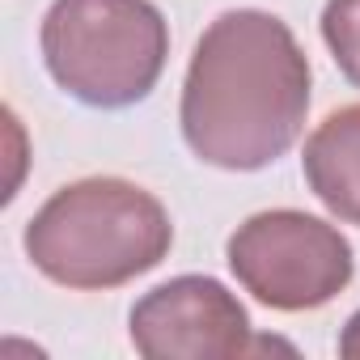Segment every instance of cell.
<instances>
[{
  "mask_svg": "<svg viewBox=\"0 0 360 360\" xmlns=\"http://www.w3.org/2000/svg\"><path fill=\"white\" fill-rule=\"evenodd\" d=\"M131 343L148 360H233L276 339H255L246 305L212 276H178L131 305Z\"/></svg>",
  "mask_w": 360,
  "mask_h": 360,
  "instance_id": "cell-5",
  "label": "cell"
},
{
  "mask_svg": "<svg viewBox=\"0 0 360 360\" xmlns=\"http://www.w3.org/2000/svg\"><path fill=\"white\" fill-rule=\"evenodd\" d=\"M174 246L161 200L127 178H81L60 187L26 225L30 263L64 288H119L153 271Z\"/></svg>",
  "mask_w": 360,
  "mask_h": 360,
  "instance_id": "cell-2",
  "label": "cell"
},
{
  "mask_svg": "<svg viewBox=\"0 0 360 360\" xmlns=\"http://www.w3.org/2000/svg\"><path fill=\"white\" fill-rule=\"evenodd\" d=\"M322 39L339 64V72L360 85V0H326L322 9Z\"/></svg>",
  "mask_w": 360,
  "mask_h": 360,
  "instance_id": "cell-7",
  "label": "cell"
},
{
  "mask_svg": "<svg viewBox=\"0 0 360 360\" xmlns=\"http://www.w3.org/2000/svg\"><path fill=\"white\" fill-rule=\"evenodd\" d=\"M339 356L360 360V309L347 318V326H343V335H339Z\"/></svg>",
  "mask_w": 360,
  "mask_h": 360,
  "instance_id": "cell-8",
  "label": "cell"
},
{
  "mask_svg": "<svg viewBox=\"0 0 360 360\" xmlns=\"http://www.w3.org/2000/svg\"><path fill=\"white\" fill-rule=\"evenodd\" d=\"M309 110V60L263 9L221 13L195 43L183 85V136L217 169H263L284 157Z\"/></svg>",
  "mask_w": 360,
  "mask_h": 360,
  "instance_id": "cell-1",
  "label": "cell"
},
{
  "mask_svg": "<svg viewBox=\"0 0 360 360\" xmlns=\"http://www.w3.org/2000/svg\"><path fill=\"white\" fill-rule=\"evenodd\" d=\"M305 183L347 225H360V102L330 110L305 140Z\"/></svg>",
  "mask_w": 360,
  "mask_h": 360,
  "instance_id": "cell-6",
  "label": "cell"
},
{
  "mask_svg": "<svg viewBox=\"0 0 360 360\" xmlns=\"http://www.w3.org/2000/svg\"><path fill=\"white\" fill-rule=\"evenodd\" d=\"M238 284L267 309L301 314L335 301L352 280V242L322 217L276 208L242 221L225 246Z\"/></svg>",
  "mask_w": 360,
  "mask_h": 360,
  "instance_id": "cell-4",
  "label": "cell"
},
{
  "mask_svg": "<svg viewBox=\"0 0 360 360\" xmlns=\"http://www.w3.org/2000/svg\"><path fill=\"white\" fill-rule=\"evenodd\" d=\"M169 30L153 0H56L43 18V60L85 106L119 110L153 94Z\"/></svg>",
  "mask_w": 360,
  "mask_h": 360,
  "instance_id": "cell-3",
  "label": "cell"
}]
</instances>
